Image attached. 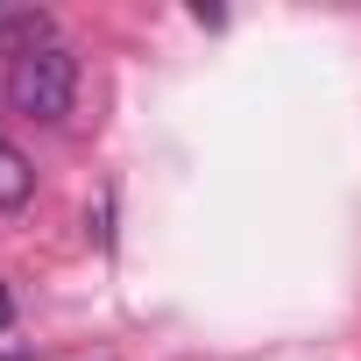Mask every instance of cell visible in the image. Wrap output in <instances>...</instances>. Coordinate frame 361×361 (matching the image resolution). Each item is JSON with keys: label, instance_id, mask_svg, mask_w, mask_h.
Listing matches in <instances>:
<instances>
[{"label": "cell", "instance_id": "6da1fadb", "mask_svg": "<svg viewBox=\"0 0 361 361\" xmlns=\"http://www.w3.org/2000/svg\"><path fill=\"white\" fill-rule=\"evenodd\" d=\"M0 92H8V106H15L22 121L57 128V121L78 106V50H71L64 36H50V43L8 57V78H0Z\"/></svg>", "mask_w": 361, "mask_h": 361}, {"label": "cell", "instance_id": "7a4b0ae2", "mask_svg": "<svg viewBox=\"0 0 361 361\" xmlns=\"http://www.w3.org/2000/svg\"><path fill=\"white\" fill-rule=\"evenodd\" d=\"M50 36H57V22L43 8H0V57H22V50H36Z\"/></svg>", "mask_w": 361, "mask_h": 361}, {"label": "cell", "instance_id": "3957f363", "mask_svg": "<svg viewBox=\"0 0 361 361\" xmlns=\"http://www.w3.org/2000/svg\"><path fill=\"white\" fill-rule=\"evenodd\" d=\"M29 199H36V163L15 142H0V213H22Z\"/></svg>", "mask_w": 361, "mask_h": 361}, {"label": "cell", "instance_id": "277c9868", "mask_svg": "<svg viewBox=\"0 0 361 361\" xmlns=\"http://www.w3.org/2000/svg\"><path fill=\"white\" fill-rule=\"evenodd\" d=\"M8 326H15V290H8V276H0V340H8Z\"/></svg>", "mask_w": 361, "mask_h": 361}, {"label": "cell", "instance_id": "5b68a950", "mask_svg": "<svg viewBox=\"0 0 361 361\" xmlns=\"http://www.w3.org/2000/svg\"><path fill=\"white\" fill-rule=\"evenodd\" d=\"M0 361H36V347H22V340H0Z\"/></svg>", "mask_w": 361, "mask_h": 361}]
</instances>
